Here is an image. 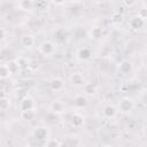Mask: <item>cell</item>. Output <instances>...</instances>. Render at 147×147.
<instances>
[{"label":"cell","instance_id":"44dd1931","mask_svg":"<svg viewBox=\"0 0 147 147\" xmlns=\"http://www.w3.org/2000/svg\"><path fill=\"white\" fill-rule=\"evenodd\" d=\"M21 116L23 119H26V121H32L36 116V113L34 110H29V111H22L21 113Z\"/></svg>","mask_w":147,"mask_h":147},{"label":"cell","instance_id":"d4e9b609","mask_svg":"<svg viewBox=\"0 0 147 147\" xmlns=\"http://www.w3.org/2000/svg\"><path fill=\"white\" fill-rule=\"evenodd\" d=\"M145 5H146V2L144 3V7L139 9V11H138V14H137V15H138L140 18H142L144 21H146V18H147V9H146Z\"/></svg>","mask_w":147,"mask_h":147},{"label":"cell","instance_id":"4316f807","mask_svg":"<svg viewBox=\"0 0 147 147\" xmlns=\"http://www.w3.org/2000/svg\"><path fill=\"white\" fill-rule=\"evenodd\" d=\"M6 37H7V31H6V29L2 28V26H0V42L3 41V40L6 39Z\"/></svg>","mask_w":147,"mask_h":147},{"label":"cell","instance_id":"5bb4252c","mask_svg":"<svg viewBox=\"0 0 147 147\" xmlns=\"http://www.w3.org/2000/svg\"><path fill=\"white\" fill-rule=\"evenodd\" d=\"M102 34H103V31H102V28H100V26H92L88 30V37L92 40H99V39H101Z\"/></svg>","mask_w":147,"mask_h":147},{"label":"cell","instance_id":"52a82bcc","mask_svg":"<svg viewBox=\"0 0 147 147\" xmlns=\"http://www.w3.org/2000/svg\"><path fill=\"white\" fill-rule=\"evenodd\" d=\"M117 70L121 75L123 76H126V75H130L132 71H133V64L131 63V61L129 60H122L118 65H117Z\"/></svg>","mask_w":147,"mask_h":147},{"label":"cell","instance_id":"83f0119b","mask_svg":"<svg viewBox=\"0 0 147 147\" xmlns=\"http://www.w3.org/2000/svg\"><path fill=\"white\" fill-rule=\"evenodd\" d=\"M134 3H136V1H126V0L123 1V5H125V6H127V7H131V6H133Z\"/></svg>","mask_w":147,"mask_h":147},{"label":"cell","instance_id":"6da1fadb","mask_svg":"<svg viewBox=\"0 0 147 147\" xmlns=\"http://www.w3.org/2000/svg\"><path fill=\"white\" fill-rule=\"evenodd\" d=\"M32 138H34L36 141H39L41 144H45L49 139V130L47 126L38 125L32 130Z\"/></svg>","mask_w":147,"mask_h":147},{"label":"cell","instance_id":"9c48e42d","mask_svg":"<svg viewBox=\"0 0 147 147\" xmlns=\"http://www.w3.org/2000/svg\"><path fill=\"white\" fill-rule=\"evenodd\" d=\"M145 24H146V21L140 18L138 15H134V16L130 17V20H129V26L131 30H134V31L142 29L145 26Z\"/></svg>","mask_w":147,"mask_h":147},{"label":"cell","instance_id":"277c9868","mask_svg":"<svg viewBox=\"0 0 147 147\" xmlns=\"http://www.w3.org/2000/svg\"><path fill=\"white\" fill-rule=\"evenodd\" d=\"M118 110L123 114H127L130 111H132V109L134 108V101L132 98L129 96H123L122 99H119L118 101Z\"/></svg>","mask_w":147,"mask_h":147},{"label":"cell","instance_id":"e0dca14e","mask_svg":"<svg viewBox=\"0 0 147 147\" xmlns=\"http://www.w3.org/2000/svg\"><path fill=\"white\" fill-rule=\"evenodd\" d=\"M6 65L8 67V69H9L11 75H15V74L20 72V70H21V67H20L17 60H9V61H7Z\"/></svg>","mask_w":147,"mask_h":147},{"label":"cell","instance_id":"4fadbf2b","mask_svg":"<svg viewBox=\"0 0 147 147\" xmlns=\"http://www.w3.org/2000/svg\"><path fill=\"white\" fill-rule=\"evenodd\" d=\"M20 42L24 48H31L32 46H34L36 40H34L33 36H31V34H23L20 39Z\"/></svg>","mask_w":147,"mask_h":147},{"label":"cell","instance_id":"ba28073f","mask_svg":"<svg viewBox=\"0 0 147 147\" xmlns=\"http://www.w3.org/2000/svg\"><path fill=\"white\" fill-rule=\"evenodd\" d=\"M49 110H51V113H53V114H55V115H61V114L65 113L67 108H65V105H64L62 101H60V100H54V101H52L51 105H49Z\"/></svg>","mask_w":147,"mask_h":147},{"label":"cell","instance_id":"ffe728a7","mask_svg":"<svg viewBox=\"0 0 147 147\" xmlns=\"http://www.w3.org/2000/svg\"><path fill=\"white\" fill-rule=\"evenodd\" d=\"M10 103H11V102H10V99H9L7 95L0 98V110H1V111L8 110L9 107H10Z\"/></svg>","mask_w":147,"mask_h":147},{"label":"cell","instance_id":"7c38bea8","mask_svg":"<svg viewBox=\"0 0 147 147\" xmlns=\"http://www.w3.org/2000/svg\"><path fill=\"white\" fill-rule=\"evenodd\" d=\"M116 114H117V108L115 106H113V105L103 106V108H102V116L105 118L111 119V118H114L116 116Z\"/></svg>","mask_w":147,"mask_h":147},{"label":"cell","instance_id":"3957f363","mask_svg":"<svg viewBox=\"0 0 147 147\" xmlns=\"http://www.w3.org/2000/svg\"><path fill=\"white\" fill-rule=\"evenodd\" d=\"M69 83L74 87H83L86 84V78L83 72L80 71H74L69 76Z\"/></svg>","mask_w":147,"mask_h":147},{"label":"cell","instance_id":"30bf717a","mask_svg":"<svg viewBox=\"0 0 147 147\" xmlns=\"http://www.w3.org/2000/svg\"><path fill=\"white\" fill-rule=\"evenodd\" d=\"M76 57L79 61H87L92 57V51L88 47H80L76 52Z\"/></svg>","mask_w":147,"mask_h":147},{"label":"cell","instance_id":"7402d4cb","mask_svg":"<svg viewBox=\"0 0 147 147\" xmlns=\"http://www.w3.org/2000/svg\"><path fill=\"white\" fill-rule=\"evenodd\" d=\"M69 147H77L79 145V140L76 138V137H68L65 140H64Z\"/></svg>","mask_w":147,"mask_h":147},{"label":"cell","instance_id":"603a6c76","mask_svg":"<svg viewBox=\"0 0 147 147\" xmlns=\"http://www.w3.org/2000/svg\"><path fill=\"white\" fill-rule=\"evenodd\" d=\"M110 21H111L113 24H116V25H117V24H119V23L123 21V15L119 14V13H115V14L111 16Z\"/></svg>","mask_w":147,"mask_h":147},{"label":"cell","instance_id":"2e32d148","mask_svg":"<svg viewBox=\"0 0 147 147\" xmlns=\"http://www.w3.org/2000/svg\"><path fill=\"white\" fill-rule=\"evenodd\" d=\"M16 6H17V8L21 9V10L29 11V10L33 9L34 3H33V1H31V0H21V1H18V2L16 3Z\"/></svg>","mask_w":147,"mask_h":147},{"label":"cell","instance_id":"8992f818","mask_svg":"<svg viewBox=\"0 0 147 147\" xmlns=\"http://www.w3.org/2000/svg\"><path fill=\"white\" fill-rule=\"evenodd\" d=\"M69 123L75 129H80L85 124V117L80 113H72L69 119Z\"/></svg>","mask_w":147,"mask_h":147},{"label":"cell","instance_id":"ac0fdd59","mask_svg":"<svg viewBox=\"0 0 147 147\" xmlns=\"http://www.w3.org/2000/svg\"><path fill=\"white\" fill-rule=\"evenodd\" d=\"M10 71L8 69V67L6 65V63H1L0 64V80H5L8 79L10 77Z\"/></svg>","mask_w":147,"mask_h":147},{"label":"cell","instance_id":"8fae6325","mask_svg":"<svg viewBox=\"0 0 147 147\" xmlns=\"http://www.w3.org/2000/svg\"><path fill=\"white\" fill-rule=\"evenodd\" d=\"M49 87L53 92H60L64 88V80L61 77H54L49 82Z\"/></svg>","mask_w":147,"mask_h":147},{"label":"cell","instance_id":"1f68e13d","mask_svg":"<svg viewBox=\"0 0 147 147\" xmlns=\"http://www.w3.org/2000/svg\"><path fill=\"white\" fill-rule=\"evenodd\" d=\"M0 142H1V137H0Z\"/></svg>","mask_w":147,"mask_h":147},{"label":"cell","instance_id":"f1b7e54d","mask_svg":"<svg viewBox=\"0 0 147 147\" xmlns=\"http://www.w3.org/2000/svg\"><path fill=\"white\" fill-rule=\"evenodd\" d=\"M59 147H69V146H68V144H67L65 141H60Z\"/></svg>","mask_w":147,"mask_h":147},{"label":"cell","instance_id":"cb8c5ba5","mask_svg":"<svg viewBox=\"0 0 147 147\" xmlns=\"http://www.w3.org/2000/svg\"><path fill=\"white\" fill-rule=\"evenodd\" d=\"M59 145H60V140H57L56 138H49L45 142L46 147H59Z\"/></svg>","mask_w":147,"mask_h":147},{"label":"cell","instance_id":"f546056e","mask_svg":"<svg viewBox=\"0 0 147 147\" xmlns=\"http://www.w3.org/2000/svg\"><path fill=\"white\" fill-rule=\"evenodd\" d=\"M24 147H36V146H33V145H25Z\"/></svg>","mask_w":147,"mask_h":147},{"label":"cell","instance_id":"5b68a950","mask_svg":"<svg viewBox=\"0 0 147 147\" xmlns=\"http://www.w3.org/2000/svg\"><path fill=\"white\" fill-rule=\"evenodd\" d=\"M36 108V102L34 99L31 95H25L24 98L21 99L20 101V110L22 111H29V110H34Z\"/></svg>","mask_w":147,"mask_h":147},{"label":"cell","instance_id":"7a4b0ae2","mask_svg":"<svg viewBox=\"0 0 147 147\" xmlns=\"http://www.w3.org/2000/svg\"><path fill=\"white\" fill-rule=\"evenodd\" d=\"M38 49L44 56H52L56 52V44H54L52 40H44L39 44Z\"/></svg>","mask_w":147,"mask_h":147},{"label":"cell","instance_id":"484cf974","mask_svg":"<svg viewBox=\"0 0 147 147\" xmlns=\"http://www.w3.org/2000/svg\"><path fill=\"white\" fill-rule=\"evenodd\" d=\"M34 3V7H37L38 9H46L47 8V6H48V2H46V1H36V2H33Z\"/></svg>","mask_w":147,"mask_h":147},{"label":"cell","instance_id":"d6986e66","mask_svg":"<svg viewBox=\"0 0 147 147\" xmlns=\"http://www.w3.org/2000/svg\"><path fill=\"white\" fill-rule=\"evenodd\" d=\"M83 88H84L85 95H94L95 92H96V87H95V85L92 84V83H86V84L83 86Z\"/></svg>","mask_w":147,"mask_h":147},{"label":"cell","instance_id":"9a60e30c","mask_svg":"<svg viewBox=\"0 0 147 147\" xmlns=\"http://www.w3.org/2000/svg\"><path fill=\"white\" fill-rule=\"evenodd\" d=\"M88 101H87V98L86 95H83V94H78L74 98V106L76 108H85L87 106Z\"/></svg>","mask_w":147,"mask_h":147},{"label":"cell","instance_id":"4dcf8cb0","mask_svg":"<svg viewBox=\"0 0 147 147\" xmlns=\"http://www.w3.org/2000/svg\"><path fill=\"white\" fill-rule=\"evenodd\" d=\"M102 147H113L111 145H105V146H102Z\"/></svg>","mask_w":147,"mask_h":147}]
</instances>
